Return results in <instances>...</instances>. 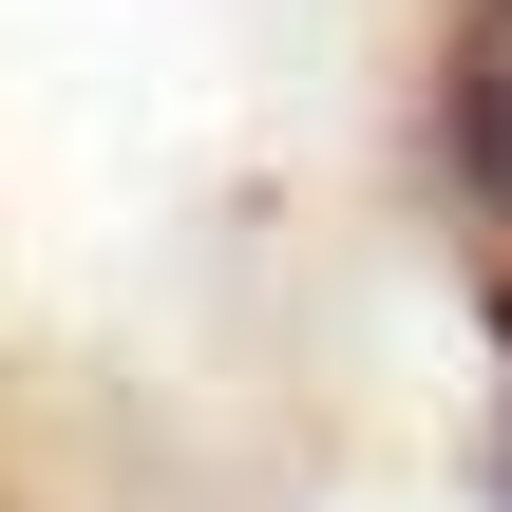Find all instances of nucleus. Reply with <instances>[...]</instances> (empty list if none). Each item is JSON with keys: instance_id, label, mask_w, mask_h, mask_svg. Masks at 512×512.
<instances>
[{"instance_id": "f03ea898", "label": "nucleus", "mask_w": 512, "mask_h": 512, "mask_svg": "<svg viewBox=\"0 0 512 512\" xmlns=\"http://www.w3.org/2000/svg\"><path fill=\"white\" fill-rule=\"evenodd\" d=\"M494 323H512V304H494Z\"/></svg>"}, {"instance_id": "f257e3e1", "label": "nucleus", "mask_w": 512, "mask_h": 512, "mask_svg": "<svg viewBox=\"0 0 512 512\" xmlns=\"http://www.w3.org/2000/svg\"><path fill=\"white\" fill-rule=\"evenodd\" d=\"M456 171H475V209L512 228V0L456 19Z\"/></svg>"}]
</instances>
